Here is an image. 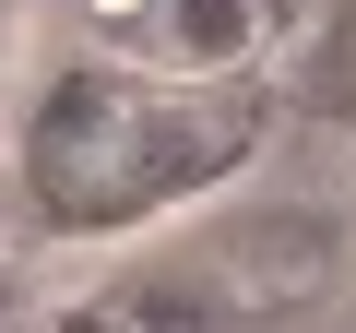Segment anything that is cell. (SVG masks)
<instances>
[{
    "label": "cell",
    "instance_id": "6da1fadb",
    "mask_svg": "<svg viewBox=\"0 0 356 333\" xmlns=\"http://www.w3.org/2000/svg\"><path fill=\"white\" fill-rule=\"evenodd\" d=\"M250 155V107L238 95H214V84H191V72H83V84H60L48 107H36V131H24V191H36V215L48 226H131V215H154V203H178V191H202V179H226V166Z\"/></svg>",
    "mask_w": 356,
    "mask_h": 333
},
{
    "label": "cell",
    "instance_id": "7a4b0ae2",
    "mask_svg": "<svg viewBox=\"0 0 356 333\" xmlns=\"http://www.w3.org/2000/svg\"><path fill=\"white\" fill-rule=\"evenodd\" d=\"M131 36H143L166 72L214 84V72H238V60H250V36H261V0H143V13H131Z\"/></svg>",
    "mask_w": 356,
    "mask_h": 333
},
{
    "label": "cell",
    "instance_id": "3957f363",
    "mask_svg": "<svg viewBox=\"0 0 356 333\" xmlns=\"http://www.w3.org/2000/svg\"><path fill=\"white\" fill-rule=\"evenodd\" d=\"M297 95L356 131V0H321V24H309V48H297Z\"/></svg>",
    "mask_w": 356,
    "mask_h": 333
},
{
    "label": "cell",
    "instance_id": "277c9868",
    "mask_svg": "<svg viewBox=\"0 0 356 333\" xmlns=\"http://www.w3.org/2000/svg\"><path fill=\"white\" fill-rule=\"evenodd\" d=\"M83 13H107V24H131V13H143V0H83Z\"/></svg>",
    "mask_w": 356,
    "mask_h": 333
}]
</instances>
